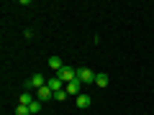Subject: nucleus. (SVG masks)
Wrapping results in <instances>:
<instances>
[{
  "label": "nucleus",
  "instance_id": "obj_11",
  "mask_svg": "<svg viewBox=\"0 0 154 115\" xmlns=\"http://www.w3.org/2000/svg\"><path fill=\"white\" fill-rule=\"evenodd\" d=\"M41 105H44V102H38V100H33V102L28 105V110H31V115H36V113H41Z\"/></svg>",
  "mask_w": 154,
  "mask_h": 115
},
{
  "label": "nucleus",
  "instance_id": "obj_8",
  "mask_svg": "<svg viewBox=\"0 0 154 115\" xmlns=\"http://www.w3.org/2000/svg\"><path fill=\"white\" fill-rule=\"evenodd\" d=\"M90 105H93V100H90V95H80V97H77V108H90Z\"/></svg>",
  "mask_w": 154,
  "mask_h": 115
},
{
  "label": "nucleus",
  "instance_id": "obj_1",
  "mask_svg": "<svg viewBox=\"0 0 154 115\" xmlns=\"http://www.w3.org/2000/svg\"><path fill=\"white\" fill-rule=\"evenodd\" d=\"M44 84H46L44 74H41V72H36V74L28 77V82H26V92H31V90H38V87H44Z\"/></svg>",
  "mask_w": 154,
  "mask_h": 115
},
{
  "label": "nucleus",
  "instance_id": "obj_13",
  "mask_svg": "<svg viewBox=\"0 0 154 115\" xmlns=\"http://www.w3.org/2000/svg\"><path fill=\"white\" fill-rule=\"evenodd\" d=\"M54 100H59V102H62V100H67V90H59V92H54Z\"/></svg>",
  "mask_w": 154,
  "mask_h": 115
},
{
  "label": "nucleus",
  "instance_id": "obj_2",
  "mask_svg": "<svg viewBox=\"0 0 154 115\" xmlns=\"http://www.w3.org/2000/svg\"><path fill=\"white\" fill-rule=\"evenodd\" d=\"M57 77H59L64 84H69V82H75V79H77V69H72V66H67V64H64L59 72H57Z\"/></svg>",
  "mask_w": 154,
  "mask_h": 115
},
{
  "label": "nucleus",
  "instance_id": "obj_12",
  "mask_svg": "<svg viewBox=\"0 0 154 115\" xmlns=\"http://www.w3.org/2000/svg\"><path fill=\"white\" fill-rule=\"evenodd\" d=\"M16 115H31V110H28L26 105H18V108H16Z\"/></svg>",
  "mask_w": 154,
  "mask_h": 115
},
{
  "label": "nucleus",
  "instance_id": "obj_3",
  "mask_svg": "<svg viewBox=\"0 0 154 115\" xmlns=\"http://www.w3.org/2000/svg\"><path fill=\"white\" fill-rule=\"evenodd\" d=\"M95 77H98V72L88 69V66H82V69H77V79H80L82 84H90V82H95Z\"/></svg>",
  "mask_w": 154,
  "mask_h": 115
},
{
  "label": "nucleus",
  "instance_id": "obj_4",
  "mask_svg": "<svg viewBox=\"0 0 154 115\" xmlns=\"http://www.w3.org/2000/svg\"><path fill=\"white\" fill-rule=\"evenodd\" d=\"M82 87H85V84L80 82V79H75V82H69V84H64V90H67V95H75V97H80V95H82Z\"/></svg>",
  "mask_w": 154,
  "mask_h": 115
},
{
  "label": "nucleus",
  "instance_id": "obj_6",
  "mask_svg": "<svg viewBox=\"0 0 154 115\" xmlns=\"http://www.w3.org/2000/svg\"><path fill=\"white\" fill-rule=\"evenodd\" d=\"M46 84H49L51 92H59V90H64V82H62L57 74H54V77H49V79H46Z\"/></svg>",
  "mask_w": 154,
  "mask_h": 115
},
{
  "label": "nucleus",
  "instance_id": "obj_5",
  "mask_svg": "<svg viewBox=\"0 0 154 115\" xmlns=\"http://www.w3.org/2000/svg\"><path fill=\"white\" fill-rule=\"evenodd\" d=\"M36 100L38 102H46V100H54V92L49 90V84H44V87L36 90Z\"/></svg>",
  "mask_w": 154,
  "mask_h": 115
},
{
  "label": "nucleus",
  "instance_id": "obj_7",
  "mask_svg": "<svg viewBox=\"0 0 154 115\" xmlns=\"http://www.w3.org/2000/svg\"><path fill=\"white\" fill-rule=\"evenodd\" d=\"M46 64H49V69H54V72H59L62 66H64V64H62V59H59V56H49V61H46Z\"/></svg>",
  "mask_w": 154,
  "mask_h": 115
},
{
  "label": "nucleus",
  "instance_id": "obj_9",
  "mask_svg": "<svg viewBox=\"0 0 154 115\" xmlns=\"http://www.w3.org/2000/svg\"><path fill=\"white\" fill-rule=\"evenodd\" d=\"M31 102H33V95H31V92H23L21 97H18V105H26V108H28Z\"/></svg>",
  "mask_w": 154,
  "mask_h": 115
},
{
  "label": "nucleus",
  "instance_id": "obj_10",
  "mask_svg": "<svg viewBox=\"0 0 154 115\" xmlns=\"http://www.w3.org/2000/svg\"><path fill=\"white\" fill-rule=\"evenodd\" d=\"M95 84L98 87H108V74H98L95 77Z\"/></svg>",
  "mask_w": 154,
  "mask_h": 115
}]
</instances>
